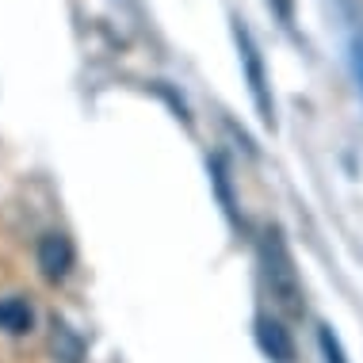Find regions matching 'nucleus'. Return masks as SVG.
Segmentation results:
<instances>
[{
  "instance_id": "obj_1",
  "label": "nucleus",
  "mask_w": 363,
  "mask_h": 363,
  "mask_svg": "<svg viewBox=\"0 0 363 363\" xmlns=\"http://www.w3.org/2000/svg\"><path fill=\"white\" fill-rule=\"evenodd\" d=\"M260 264H264V279L272 287V298L279 302L287 313H302V283H298V272H294V260L287 252V245L276 230L264 233L260 241Z\"/></svg>"
},
{
  "instance_id": "obj_2",
  "label": "nucleus",
  "mask_w": 363,
  "mask_h": 363,
  "mask_svg": "<svg viewBox=\"0 0 363 363\" xmlns=\"http://www.w3.org/2000/svg\"><path fill=\"white\" fill-rule=\"evenodd\" d=\"M233 43H238L241 69H245V81H249L252 104H257V111H260V123L264 126H276V104H272V92H268V73H264L260 50H257V43H252L249 27H245L241 19H233Z\"/></svg>"
},
{
  "instance_id": "obj_3",
  "label": "nucleus",
  "mask_w": 363,
  "mask_h": 363,
  "mask_svg": "<svg viewBox=\"0 0 363 363\" xmlns=\"http://www.w3.org/2000/svg\"><path fill=\"white\" fill-rule=\"evenodd\" d=\"M38 268L46 279H65L73 268V241L65 233H43L38 241Z\"/></svg>"
},
{
  "instance_id": "obj_4",
  "label": "nucleus",
  "mask_w": 363,
  "mask_h": 363,
  "mask_svg": "<svg viewBox=\"0 0 363 363\" xmlns=\"http://www.w3.org/2000/svg\"><path fill=\"white\" fill-rule=\"evenodd\" d=\"M257 345L272 363H294V340L276 318H257Z\"/></svg>"
},
{
  "instance_id": "obj_5",
  "label": "nucleus",
  "mask_w": 363,
  "mask_h": 363,
  "mask_svg": "<svg viewBox=\"0 0 363 363\" xmlns=\"http://www.w3.org/2000/svg\"><path fill=\"white\" fill-rule=\"evenodd\" d=\"M50 352H54V363H81L84 359V340L65 325L62 318L50 321Z\"/></svg>"
},
{
  "instance_id": "obj_6",
  "label": "nucleus",
  "mask_w": 363,
  "mask_h": 363,
  "mask_svg": "<svg viewBox=\"0 0 363 363\" xmlns=\"http://www.w3.org/2000/svg\"><path fill=\"white\" fill-rule=\"evenodd\" d=\"M35 325V310L27 298H0V329L12 333V337H23Z\"/></svg>"
},
{
  "instance_id": "obj_7",
  "label": "nucleus",
  "mask_w": 363,
  "mask_h": 363,
  "mask_svg": "<svg viewBox=\"0 0 363 363\" xmlns=\"http://www.w3.org/2000/svg\"><path fill=\"white\" fill-rule=\"evenodd\" d=\"M211 172H214V188H218V199H222V207H225V214H233L230 176H225V161H222V157H214V161H211Z\"/></svg>"
},
{
  "instance_id": "obj_8",
  "label": "nucleus",
  "mask_w": 363,
  "mask_h": 363,
  "mask_svg": "<svg viewBox=\"0 0 363 363\" xmlns=\"http://www.w3.org/2000/svg\"><path fill=\"white\" fill-rule=\"evenodd\" d=\"M318 345H321V356H325V363H348V359H345V348H340V340L333 337L329 325L318 329Z\"/></svg>"
},
{
  "instance_id": "obj_9",
  "label": "nucleus",
  "mask_w": 363,
  "mask_h": 363,
  "mask_svg": "<svg viewBox=\"0 0 363 363\" xmlns=\"http://www.w3.org/2000/svg\"><path fill=\"white\" fill-rule=\"evenodd\" d=\"M352 73H356V84H359V96H363V38L352 43Z\"/></svg>"
},
{
  "instance_id": "obj_10",
  "label": "nucleus",
  "mask_w": 363,
  "mask_h": 363,
  "mask_svg": "<svg viewBox=\"0 0 363 363\" xmlns=\"http://www.w3.org/2000/svg\"><path fill=\"white\" fill-rule=\"evenodd\" d=\"M268 4L276 8V16L283 19V23H291V16H294V4H291V0H268Z\"/></svg>"
}]
</instances>
